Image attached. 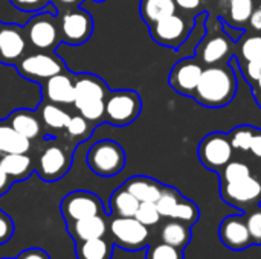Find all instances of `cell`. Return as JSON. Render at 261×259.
I'll return each instance as SVG.
<instances>
[{
	"mask_svg": "<svg viewBox=\"0 0 261 259\" xmlns=\"http://www.w3.org/2000/svg\"><path fill=\"white\" fill-rule=\"evenodd\" d=\"M236 92L237 82L231 67L214 64L203 69L193 96L202 105L217 108L229 104L234 99Z\"/></svg>",
	"mask_w": 261,
	"mask_h": 259,
	"instance_id": "1",
	"label": "cell"
},
{
	"mask_svg": "<svg viewBox=\"0 0 261 259\" xmlns=\"http://www.w3.org/2000/svg\"><path fill=\"white\" fill-rule=\"evenodd\" d=\"M73 84L75 108L92 125H99L104 121V104L109 93L107 84L99 76L90 73H78L73 78Z\"/></svg>",
	"mask_w": 261,
	"mask_h": 259,
	"instance_id": "2",
	"label": "cell"
},
{
	"mask_svg": "<svg viewBox=\"0 0 261 259\" xmlns=\"http://www.w3.org/2000/svg\"><path fill=\"white\" fill-rule=\"evenodd\" d=\"M141 108V96L135 90H109L104 104V121L113 127H125L138 119Z\"/></svg>",
	"mask_w": 261,
	"mask_h": 259,
	"instance_id": "3",
	"label": "cell"
},
{
	"mask_svg": "<svg viewBox=\"0 0 261 259\" xmlns=\"http://www.w3.org/2000/svg\"><path fill=\"white\" fill-rule=\"evenodd\" d=\"M87 165L96 176L113 177L125 166V151L115 140H99L89 148Z\"/></svg>",
	"mask_w": 261,
	"mask_h": 259,
	"instance_id": "4",
	"label": "cell"
},
{
	"mask_svg": "<svg viewBox=\"0 0 261 259\" xmlns=\"http://www.w3.org/2000/svg\"><path fill=\"white\" fill-rule=\"evenodd\" d=\"M24 35L31 46L35 47L37 50H52L61 41L60 26L55 20V14L40 12L29 18V21L24 26Z\"/></svg>",
	"mask_w": 261,
	"mask_h": 259,
	"instance_id": "5",
	"label": "cell"
},
{
	"mask_svg": "<svg viewBox=\"0 0 261 259\" xmlns=\"http://www.w3.org/2000/svg\"><path fill=\"white\" fill-rule=\"evenodd\" d=\"M110 234L115 244L135 252L144 249L150 240V231L135 217H115L110 221Z\"/></svg>",
	"mask_w": 261,
	"mask_h": 259,
	"instance_id": "6",
	"label": "cell"
},
{
	"mask_svg": "<svg viewBox=\"0 0 261 259\" xmlns=\"http://www.w3.org/2000/svg\"><path fill=\"white\" fill-rule=\"evenodd\" d=\"M15 66L23 78L32 81H44L66 70L64 61L61 58L55 56L50 52H43V50L23 55V58Z\"/></svg>",
	"mask_w": 261,
	"mask_h": 259,
	"instance_id": "7",
	"label": "cell"
},
{
	"mask_svg": "<svg viewBox=\"0 0 261 259\" xmlns=\"http://www.w3.org/2000/svg\"><path fill=\"white\" fill-rule=\"evenodd\" d=\"M61 214L67 223H73L81 218L104 215V206L98 195L87 191H75L63 198Z\"/></svg>",
	"mask_w": 261,
	"mask_h": 259,
	"instance_id": "8",
	"label": "cell"
},
{
	"mask_svg": "<svg viewBox=\"0 0 261 259\" xmlns=\"http://www.w3.org/2000/svg\"><path fill=\"white\" fill-rule=\"evenodd\" d=\"M58 26H60L61 41L72 46L86 43L93 32L92 15L81 8L67 11L60 20Z\"/></svg>",
	"mask_w": 261,
	"mask_h": 259,
	"instance_id": "9",
	"label": "cell"
},
{
	"mask_svg": "<svg viewBox=\"0 0 261 259\" xmlns=\"http://www.w3.org/2000/svg\"><path fill=\"white\" fill-rule=\"evenodd\" d=\"M222 198L239 209L254 208L261 202V182L254 176H249L243 180L223 183L220 188Z\"/></svg>",
	"mask_w": 261,
	"mask_h": 259,
	"instance_id": "10",
	"label": "cell"
},
{
	"mask_svg": "<svg viewBox=\"0 0 261 259\" xmlns=\"http://www.w3.org/2000/svg\"><path fill=\"white\" fill-rule=\"evenodd\" d=\"M232 151L234 148L226 134L211 133L199 145V159L205 168L217 171L232 159Z\"/></svg>",
	"mask_w": 261,
	"mask_h": 259,
	"instance_id": "11",
	"label": "cell"
},
{
	"mask_svg": "<svg viewBox=\"0 0 261 259\" xmlns=\"http://www.w3.org/2000/svg\"><path fill=\"white\" fill-rule=\"evenodd\" d=\"M70 168V153L63 145H47L38 156L37 172L44 182L61 179Z\"/></svg>",
	"mask_w": 261,
	"mask_h": 259,
	"instance_id": "12",
	"label": "cell"
},
{
	"mask_svg": "<svg viewBox=\"0 0 261 259\" xmlns=\"http://www.w3.org/2000/svg\"><path fill=\"white\" fill-rule=\"evenodd\" d=\"M190 29L191 26H188L185 18L176 12L150 24L151 38L156 43L171 49H177L187 40Z\"/></svg>",
	"mask_w": 261,
	"mask_h": 259,
	"instance_id": "13",
	"label": "cell"
},
{
	"mask_svg": "<svg viewBox=\"0 0 261 259\" xmlns=\"http://www.w3.org/2000/svg\"><path fill=\"white\" fill-rule=\"evenodd\" d=\"M28 43L24 29L12 23H2L0 26V63L6 66L17 64L24 52Z\"/></svg>",
	"mask_w": 261,
	"mask_h": 259,
	"instance_id": "14",
	"label": "cell"
},
{
	"mask_svg": "<svg viewBox=\"0 0 261 259\" xmlns=\"http://www.w3.org/2000/svg\"><path fill=\"white\" fill-rule=\"evenodd\" d=\"M219 237L222 243L234 252L245 250L252 244L246 218L245 215H240V214L223 218L219 227Z\"/></svg>",
	"mask_w": 261,
	"mask_h": 259,
	"instance_id": "15",
	"label": "cell"
},
{
	"mask_svg": "<svg viewBox=\"0 0 261 259\" xmlns=\"http://www.w3.org/2000/svg\"><path fill=\"white\" fill-rule=\"evenodd\" d=\"M202 72H203V69L197 61L190 60V58L182 60L173 67V70L170 73V84L176 92H179L185 96H190L194 93V90L200 81Z\"/></svg>",
	"mask_w": 261,
	"mask_h": 259,
	"instance_id": "16",
	"label": "cell"
},
{
	"mask_svg": "<svg viewBox=\"0 0 261 259\" xmlns=\"http://www.w3.org/2000/svg\"><path fill=\"white\" fill-rule=\"evenodd\" d=\"M73 96H75L73 76L66 70L44 79L43 98L47 102H54L58 105H70L73 104Z\"/></svg>",
	"mask_w": 261,
	"mask_h": 259,
	"instance_id": "17",
	"label": "cell"
},
{
	"mask_svg": "<svg viewBox=\"0 0 261 259\" xmlns=\"http://www.w3.org/2000/svg\"><path fill=\"white\" fill-rule=\"evenodd\" d=\"M67 224H69V232L76 243L102 238L109 229L104 215H93V217L81 218L78 221L67 223Z\"/></svg>",
	"mask_w": 261,
	"mask_h": 259,
	"instance_id": "18",
	"label": "cell"
},
{
	"mask_svg": "<svg viewBox=\"0 0 261 259\" xmlns=\"http://www.w3.org/2000/svg\"><path fill=\"white\" fill-rule=\"evenodd\" d=\"M122 186L132 195H135L139 200V203H156L164 189V185L145 176L130 177Z\"/></svg>",
	"mask_w": 261,
	"mask_h": 259,
	"instance_id": "19",
	"label": "cell"
},
{
	"mask_svg": "<svg viewBox=\"0 0 261 259\" xmlns=\"http://www.w3.org/2000/svg\"><path fill=\"white\" fill-rule=\"evenodd\" d=\"M8 124L29 140H34L41 134V121L38 114L29 108H18L12 111L8 118Z\"/></svg>",
	"mask_w": 261,
	"mask_h": 259,
	"instance_id": "20",
	"label": "cell"
},
{
	"mask_svg": "<svg viewBox=\"0 0 261 259\" xmlns=\"http://www.w3.org/2000/svg\"><path fill=\"white\" fill-rule=\"evenodd\" d=\"M191 238V226L177 220H170L161 229V241L180 250H184L190 244Z\"/></svg>",
	"mask_w": 261,
	"mask_h": 259,
	"instance_id": "21",
	"label": "cell"
},
{
	"mask_svg": "<svg viewBox=\"0 0 261 259\" xmlns=\"http://www.w3.org/2000/svg\"><path fill=\"white\" fill-rule=\"evenodd\" d=\"M31 140L17 133L9 124H0V153L2 154H28Z\"/></svg>",
	"mask_w": 261,
	"mask_h": 259,
	"instance_id": "22",
	"label": "cell"
},
{
	"mask_svg": "<svg viewBox=\"0 0 261 259\" xmlns=\"http://www.w3.org/2000/svg\"><path fill=\"white\" fill-rule=\"evenodd\" d=\"M0 168L11 180H24L32 172V159L28 154H3L0 157Z\"/></svg>",
	"mask_w": 261,
	"mask_h": 259,
	"instance_id": "23",
	"label": "cell"
},
{
	"mask_svg": "<svg viewBox=\"0 0 261 259\" xmlns=\"http://www.w3.org/2000/svg\"><path fill=\"white\" fill-rule=\"evenodd\" d=\"M229 49H231V46H229L228 37H222V35L210 37L200 47L202 61L210 66L219 64L220 61H223L228 56Z\"/></svg>",
	"mask_w": 261,
	"mask_h": 259,
	"instance_id": "24",
	"label": "cell"
},
{
	"mask_svg": "<svg viewBox=\"0 0 261 259\" xmlns=\"http://www.w3.org/2000/svg\"><path fill=\"white\" fill-rule=\"evenodd\" d=\"M69 119H70V114L64 108H61V105H58V104L46 101L40 108L41 125H44L47 130H52V131L64 130Z\"/></svg>",
	"mask_w": 261,
	"mask_h": 259,
	"instance_id": "25",
	"label": "cell"
},
{
	"mask_svg": "<svg viewBox=\"0 0 261 259\" xmlns=\"http://www.w3.org/2000/svg\"><path fill=\"white\" fill-rule=\"evenodd\" d=\"M139 208V200L132 195L124 186L118 188L110 197V209L115 217H135Z\"/></svg>",
	"mask_w": 261,
	"mask_h": 259,
	"instance_id": "26",
	"label": "cell"
},
{
	"mask_svg": "<svg viewBox=\"0 0 261 259\" xmlns=\"http://www.w3.org/2000/svg\"><path fill=\"white\" fill-rule=\"evenodd\" d=\"M176 12L174 0H144L141 5V14L144 20L151 24Z\"/></svg>",
	"mask_w": 261,
	"mask_h": 259,
	"instance_id": "27",
	"label": "cell"
},
{
	"mask_svg": "<svg viewBox=\"0 0 261 259\" xmlns=\"http://www.w3.org/2000/svg\"><path fill=\"white\" fill-rule=\"evenodd\" d=\"M76 258L110 259L112 258V244L106 241L104 237L76 243Z\"/></svg>",
	"mask_w": 261,
	"mask_h": 259,
	"instance_id": "28",
	"label": "cell"
},
{
	"mask_svg": "<svg viewBox=\"0 0 261 259\" xmlns=\"http://www.w3.org/2000/svg\"><path fill=\"white\" fill-rule=\"evenodd\" d=\"M254 11V0H229L228 15L229 21L236 26L249 21Z\"/></svg>",
	"mask_w": 261,
	"mask_h": 259,
	"instance_id": "29",
	"label": "cell"
},
{
	"mask_svg": "<svg viewBox=\"0 0 261 259\" xmlns=\"http://www.w3.org/2000/svg\"><path fill=\"white\" fill-rule=\"evenodd\" d=\"M92 127L93 125L86 118H83L78 113V114L70 116L64 131H66L69 139H72V140H83V139H87L92 134Z\"/></svg>",
	"mask_w": 261,
	"mask_h": 259,
	"instance_id": "30",
	"label": "cell"
},
{
	"mask_svg": "<svg viewBox=\"0 0 261 259\" xmlns=\"http://www.w3.org/2000/svg\"><path fill=\"white\" fill-rule=\"evenodd\" d=\"M170 220H177V221H182L188 226H193L199 220V208L191 200H187L182 197L180 202L177 203V206L174 208Z\"/></svg>",
	"mask_w": 261,
	"mask_h": 259,
	"instance_id": "31",
	"label": "cell"
},
{
	"mask_svg": "<svg viewBox=\"0 0 261 259\" xmlns=\"http://www.w3.org/2000/svg\"><path fill=\"white\" fill-rule=\"evenodd\" d=\"M182 195L174 189V188H170V186H164L162 189V194L161 197L158 198L156 202V208L161 214V217L164 218H170L174 208L177 206V203L180 202Z\"/></svg>",
	"mask_w": 261,
	"mask_h": 259,
	"instance_id": "32",
	"label": "cell"
},
{
	"mask_svg": "<svg viewBox=\"0 0 261 259\" xmlns=\"http://www.w3.org/2000/svg\"><path fill=\"white\" fill-rule=\"evenodd\" d=\"M251 176V169L246 163L240 162V160H229L223 169H222V185L223 183H232V182H239L243 180L246 177Z\"/></svg>",
	"mask_w": 261,
	"mask_h": 259,
	"instance_id": "33",
	"label": "cell"
},
{
	"mask_svg": "<svg viewBox=\"0 0 261 259\" xmlns=\"http://www.w3.org/2000/svg\"><path fill=\"white\" fill-rule=\"evenodd\" d=\"M254 134H255V131L251 127L242 125V127L234 128L228 134V139H229V142H231V145H232L234 150L249 151V147H251V142H252Z\"/></svg>",
	"mask_w": 261,
	"mask_h": 259,
	"instance_id": "34",
	"label": "cell"
},
{
	"mask_svg": "<svg viewBox=\"0 0 261 259\" xmlns=\"http://www.w3.org/2000/svg\"><path fill=\"white\" fill-rule=\"evenodd\" d=\"M135 218L147 227H153L159 224L161 214L156 208V203H139V208L135 214Z\"/></svg>",
	"mask_w": 261,
	"mask_h": 259,
	"instance_id": "35",
	"label": "cell"
},
{
	"mask_svg": "<svg viewBox=\"0 0 261 259\" xmlns=\"http://www.w3.org/2000/svg\"><path fill=\"white\" fill-rule=\"evenodd\" d=\"M145 259H184V252L161 241L148 247Z\"/></svg>",
	"mask_w": 261,
	"mask_h": 259,
	"instance_id": "36",
	"label": "cell"
},
{
	"mask_svg": "<svg viewBox=\"0 0 261 259\" xmlns=\"http://www.w3.org/2000/svg\"><path fill=\"white\" fill-rule=\"evenodd\" d=\"M245 218H246V224L249 229L252 244L261 246V206L257 205V206L251 208L246 212Z\"/></svg>",
	"mask_w": 261,
	"mask_h": 259,
	"instance_id": "37",
	"label": "cell"
},
{
	"mask_svg": "<svg viewBox=\"0 0 261 259\" xmlns=\"http://www.w3.org/2000/svg\"><path fill=\"white\" fill-rule=\"evenodd\" d=\"M240 53L246 63L261 60V35L248 37L240 47Z\"/></svg>",
	"mask_w": 261,
	"mask_h": 259,
	"instance_id": "38",
	"label": "cell"
},
{
	"mask_svg": "<svg viewBox=\"0 0 261 259\" xmlns=\"http://www.w3.org/2000/svg\"><path fill=\"white\" fill-rule=\"evenodd\" d=\"M9 3L23 12H37L46 8L50 2L49 0H9Z\"/></svg>",
	"mask_w": 261,
	"mask_h": 259,
	"instance_id": "39",
	"label": "cell"
},
{
	"mask_svg": "<svg viewBox=\"0 0 261 259\" xmlns=\"http://www.w3.org/2000/svg\"><path fill=\"white\" fill-rule=\"evenodd\" d=\"M14 232V224L8 215L0 212V243H6Z\"/></svg>",
	"mask_w": 261,
	"mask_h": 259,
	"instance_id": "40",
	"label": "cell"
},
{
	"mask_svg": "<svg viewBox=\"0 0 261 259\" xmlns=\"http://www.w3.org/2000/svg\"><path fill=\"white\" fill-rule=\"evenodd\" d=\"M261 75V60L251 61L246 64V76L252 81H257Z\"/></svg>",
	"mask_w": 261,
	"mask_h": 259,
	"instance_id": "41",
	"label": "cell"
},
{
	"mask_svg": "<svg viewBox=\"0 0 261 259\" xmlns=\"http://www.w3.org/2000/svg\"><path fill=\"white\" fill-rule=\"evenodd\" d=\"M17 259H50L46 252H43L41 249H29L24 250Z\"/></svg>",
	"mask_w": 261,
	"mask_h": 259,
	"instance_id": "42",
	"label": "cell"
},
{
	"mask_svg": "<svg viewBox=\"0 0 261 259\" xmlns=\"http://www.w3.org/2000/svg\"><path fill=\"white\" fill-rule=\"evenodd\" d=\"M249 151L255 156L261 159V134H254L252 137V142H251V147H249Z\"/></svg>",
	"mask_w": 261,
	"mask_h": 259,
	"instance_id": "43",
	"label": "cell"
},
{
	"mask_svg": "<svg viewBox=\"0 0 261 259\" xmlns=\"http://www.w3.org/2000/svg\"><path fill=\"white\" fill-rule=\"evenodd\" d=\"M174 2H176V6L187 9V11H193L200 6V0H174Z\"/></svg>",
	"mask_w": 261,
	"mask_h": 259,
	"instance_id": "44",
	"label": "cell"
},
{
	"mask_svg": "<svg viewBox=\"0 0 261 259\" xmlns=\"http://www.w3.org/2000/svg\"><path fill=\"white\" fill-rule=\"evenodd\" d=\"M249 21H251V26L255 31H260L261 32V6H258L257 9L252 11V15L249 18Z\"/></svg>",
	"mask_w": 261,
	"mask_h": 259,
	"instance_id": "45",
	"label": "cell"
},
{
	"mask_svg": "<svg viewBox=\"0 0 261 259\" xmlns=\"http://www.w3.org/2000/svg\"><path fill=\"white\" fill-rule=\"evenodd\" d=\"M11 179H9V176L0 168V194H3V192H6L8 191V188L11 186Z\"/></svg>",
	"mask_w": 261,
	"mask_h": 259,
	"instance_id": "46",
	"label": "cell"
},
{
	"mask_svg": "<svg viewBox=\"0 0 261 259\" xmlns=\"http://www.w3.org/2000/svg\"><path fill=\"white\" fill-rule=\"evenodd\" d=\"M58 3H61V5H66V6H70V5H75V3H78L80 0H57Z\"/></svg>",
	"mask_w": 261,
	"mask_h": 259,
	"instance_id": "47",
	"label": "cell"
},
{
	"mask_svg": "<svg viewBox=\"0 0 261 259\" xmlns=\"http://www.w3.org/2000/svg\"><path fill=\"white\" fill-rule=\"evenodd\" d=\"M257 85H258V89L261 90V75L258 76V79H257Z\"/></svg>",
	"mask_w": 261,
	"mask_h": 259,
	"instance_id": "48",
	"label": "cell"
},
{
	"mask_svg": "<svg viewBox=\"0 0 261 259\" xmlns=\"http://www.w3.org/2000/svg\"><path fill=\"white\" fill-rule=\"evenodd\" d=\"M95 2H104V0H95Z\"/></svg>",
	"mask_w": 261,
	"mask_h": 259,
	"instance_id": "49",
	"label": "cell"
},
{
	"mask_svg": "<svg viewBox=\"0 0 261 259\" xmlns=\"http://www.w3.org/2000/svg\"><path fill=\"white\" fill-rule=\"evenodd\" d=\"M0 26H2V23H0Z\"/></svg>",
	"mask_w": 261,
	"mask_h": 259,
	"instance_id": "50",
	"label": "cell"
},
{
	"mask_svg": "<svg viewBox=\"0 0 261 259\" xmlns=\"http://www.w3.org/2000/svg\"><path fill=\"white\" fill-rule=\"evenodd\" d=\"M260 101H261V98H260Z\"/></svg>",
	"mask_w": 261,
	"mask_h": 259,
	"instance_id": "51",
	"label": "cell"
}]
</instances>
